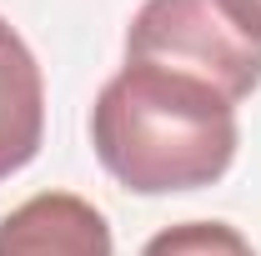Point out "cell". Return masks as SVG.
Returning a JSON list of instances; mask_svg holds the SVG:
<instances>
[{
    "instance_id": "4",
    "label": "cell",
    "mask_w": 261,
    "mask_h": 256,
    "mask_svg": "<svg viewBox=\"0 0 261 256\" xmlns=\"http://www.w3.org/2000/svg\"><path fill=\"white\" fill-rule=\"evenodd\" d=\"M45 141V75L25 35L0 15V181L25 171Z\"/></svg>"
},
{
    "instance_id": "6",
    "label": "cell",
    "mask_w": 261,
    "mask_h": 256,
    "mask_svg": "<svg viewBox=\"0 0 261 256\" xmlns=\"http://www.w3.org/2000/svg\"><path fill=\"white\" fill-rule=\"evenodd\" d=\"M216 5H221V15H226L246 40L261 45V0H216Z\"/></svg>"
},
{
    "instance_id": "5",
    "label": "cell",
    "mask_w": 261,
    "mask_h": 256,
    "mask_svg": "<svg viewBox=\"0 0 261 256\" xmlns=\"http://www.w3.org/2000/svg\"><path fill=\"white\" fill-rule=\"evenodd\" d=\"M141 256H256L251 241L226 221H176L156 231Z\"/></svg>"
},
{
    "instance_id": "3",
    "label": "cell",
    "mask_w": 261,
    "mask_h": 256,
    "mask_svg": "<svg viewBox=\"0 0 261 256\" xmlns=\"http://www.w3.org/2000/svg\"><path fill=\"white\" fill-rule=\"evenodd\" d=\"M0 256H111V221L75 191H35L0 216Z\"/></svg>"
},
{
    "instance_id": "1",
    "label": "cell",
    "mask_w": 261,
    "mask_h": 256,
    "mask_svg": "<svg viewBox=\"0 0 261 256\" xmlns=\"http://www.w3.org/2000/svg\"><path fill=\"white\" fill-rule=\"evenodd\" d=\"M91 146L106 176L136 196L216 186L236 161V106L206 81L126 61L91 106Z\"/></svg>"
},
{
    "instance_id": "2",
    "label": "cell",
    "mask_w": 261,
    "mask_h": 256,
    "mask_svg": "<svg viewBox=\"0 0 261 256\" xmlns=\"http://www.w3.org/2000/svg\"><path fill=\"white\" fill-rule=\"evenodd\" d=\"M126 61L196 75L231 106L261 91V45L231 25L216 0H146L126 25Z\"/></svg>"
}]
</instances>
